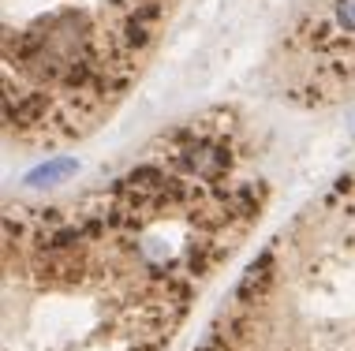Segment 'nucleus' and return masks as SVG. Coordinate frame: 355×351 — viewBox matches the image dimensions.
Here are the masks:
<instances>
[{
  "mask_svg": "<svg viewBox=\"0 0 355 351\" xmlns=\"http://www.w3.org/2000/svg\"><path fill=\"white\" fill-rule=\"evenodd\" d=\"M329 26L337 37H355V0H333Z\"/></svg>",
  "mask_w": 355,
  "mask_h": 351,
  "instance_id": "20e7f679",
  "label": "nucleus"
},
{
  "mask_svg": "<svg viewBox=\"0 0 355 351\" xmlns=\"http://www.w3.org/2000/svg\"><path fill=\"white\" fill-rule=\"evenodd\" d=\"M273 280V254H258V258L247 265L243 280H239V299H258V291Z\"/></svg>",
  "mask_w": 355,
  "mask_h": 351,
  "instance_id": "7ed1b4c3",
  "label": "nucleus"
},
{
  "mask_svg": "<svg viewBox=\"0 0 355 351\" xmlns=\"http://www.w3.org/2000/svg\"><path fill=\"white\" fill-rule=\"evenodd\" d=\"M75 168H79V161H75V157H53V161H45V165L31 168L23 183H26V187H37V191H49V187L64 183V179L75 172Z\"/></svg>",
  "mask_w": 355,
  "mask_h": 351,
  "instance_id": "f03ea898",
  "label": "nucleus"
},
{
  "mask_svg": "<svg viewBox=\"0 0 355 351\" xmlns=\"http://www.w3.org/2000/svg\"><path fill=\"white\" fill-rule=\"evenodd\" d=\"M176 168L184 176L198 179V183H217V179H225L228 168H232V150L220 138H191L180 146Z\"/></svg>",
  "mask_w": 355,
  "mask_h": 351,
  "instance_id": "f257e3e1",
  "label": "nucleus"
}]
</instances>
